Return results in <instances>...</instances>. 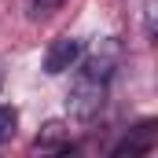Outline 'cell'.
I'll use <instances>...</instances> for the list:
<instances>
[{
	"label": "cell",
	"mask_w": 158,
	"mask_h": 158,
	"mask_svg": "<svg viewBox=\"0 0 158 158\" xmlns=\"http://www.w3.org/2000/svg\"><path fill=\"white\" fill-rule=\"evenodd\" d=\"M70 114L77 121H92L99 110H103V103H107V81L103 77H92V74H81L74 77V88H70Z\"/></svg>",
	"instance_id": "6da1fadb"
},
{
	"label": "cell",
	"mask_w": 158,
	"mask_h": 158,
	"mask_svg": "<svg viewBox=\"0 0 158 158\" xmlns=\"http://www.w3.org/2000/svg\"><path fill=\"white\" fill-rule=\"evenodd\" d=\"M118 55H121V48H118V40H103L92 55H81L77 63H81V74H92V77H103V81H110V74H114V66H118Z\"/></svg>",
	"instance_id": "7a4b0ae2"
},
{
	"label": "cell",
	"mask_w": 158,
	"mask_h": 158,
	"mask_svg": "<svg viewBox=\"0 0 158 158\" xmlns=\"http://www.w3.org/2000/svg\"><path fill=\"white\" fill-rule=\"evenodd\" d=\"M81 55H85V44L77 37H59L48 48V55H44V70L48 74H66L70 66H77Z\"/></svg>",
	"instance_id": "3957f363"
},
{
	"label": "cell",
	"mask_w": 158,
	"mask_h": 158,
	"mask_svg": "<svg viewBox=\"0 0 158 158\" xmlns=\"http://www.w3.org/2000/svg\"><path fill=\"white\" fill-rule=\"evenodd\" d=\"M63 140H66L63 121H48V125H44V136H37V147H55V143H63Z\"/></svg>",
	"instance_id": "277c9868"
},
{
	"label": "cell",
	"mask_w": 158,
	"mask_h": 158,
	"mask_svg": "<svg viewBox=\"0 0 158 158\" xmlns=\"http://www.w3.org/2000/svg\"><path fill=\"white\" fill-rule=\"evenodd\" d=\"M15 132H19V114L11 107H0V143H7Z\"/></svg>",
	"instance_id": "5b68a950"
},
{
	"label": "cell",
	"mask_w": 158,
	"mask_h": 158,
	"mask_svg": "<svg viewBox=\"0 0 158 158\" xmlns=\"http://www.w3.org/2000/svg\"><path fill=\"white\" fill-rule=\"evenodd\" d=\"M66 0H26V11H30V19H48L52 11H59Z\"/></svg>",
	"instance_id": "8992f818"
},
{
	"label": "cell",
	"mask_w": 158,
	"mask_h": 158,
	"mask_svg": "<svg viewBox=\"0 0 158 158\" xmlns=\"http://www.w3.org/2000/svg\"><path fill=\"white\" fill-rule=\"evenodd\" d=\"M0 81H4V59H0Z\"/></svg>",
	"instance_id": "52a82bcc"
}]
</instances>
